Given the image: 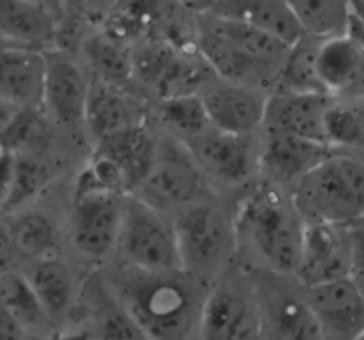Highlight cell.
I'll return each instance as SVG.
<instances>
[{"instance_id": "obj_1", "label": "cell", "mask_w": 364, "mask_h": 340, "mask_svg": "<svg viewBox=\"0 0 364 340\" xmlns=\"http://www.w3.org/2000/svg\"><path fill=\"white\" fill-rule=\"evenodd\" d=\"M118 303L132 315L145 339L178 340L198 333L205 290L186 269L146 271L125 264L113 282Z\"/></svg>"}, {"instance_id": "obj_2", "label": "cell", "mask_w": 364, "mask_h": 340, "mask_svg": "<svg viewBox=\"0 0 364 340\" xmlns=\"http://www.w3.org/2000/svg\"><path fill=\"white\" fill-rule=\"evenodd\" d=\"M304 223L293 198H286L272 184L245 198L234 219L237 237H243L266 265L281 275H295Z\"/></svg>"}, {"instance_id": "obj_3", "label": "cell", "mask_w": 364, "mask_h": 340, "mask_svg": "<svg viewBox=\"0 0 364 340\" xmlns=\"http://www.w3.org/2000/svg\"><path fill=\"white\" fill-rule=\"evenodd\" d=\"M291 198L306 221L359 223L364 217V160L334 150L296 182Z\"/></svg>"}, {"instance_id": "obj_4", "label": "cell", "mask_w": 364, "mask_h": 340, "mask_svg": "<svg viewBox=\"0 0 364 340\" xmlns=\"http://www.w3.org/2000/svg\"><path fill=\"white\" fill-rule=\"evenodd\" d=\"M197 15L177 0H117L102 29L125 43L197 47Z\"/></svg>"}, {"instance_id": "obj_5", "label": "cell", "mask_w": 364, "mask_h": 340, "mask_svg": "<svg viewBox=\"0 0 364 340\" xmlns=\"http://www.w3.org/2000/svg\"><path fill=\"white\" fill-rule=\"evenodd\" d=\"M215 79V72L197 47L141 43L132 52V80L157 102L200 93Z\"/></svg>"}, {"instance_id": "obj_6", "label": "cell", "mask_w": 364, "mask_h": 340, "mask_svg": "<svg viewBox=\"0 0 364 340\" xmlns=\"http://www.w3.org/2000/svg\"><path fill=\"white\" fill-rule=\"evenodd\" d=\"M175 221L182 268L204 280L225 268L236 244V224L218 205L195 202Z\"/></svg>"}, {"instance_id": "obj_7", "label": "cell", "mask_w": 364, "mask_h": 340, "mask_svg": "<svg viewBox=\"0 0 364 340\" xmlns=\"http://www.w3.org/2000/svg\"><path fill=\"white\" fill-rule=\"evenodd\" d=\"M118 248L125 264L146 271L182 268L175 221L139 196H127Z\"/></svg>"}, {"instance_id": "obj_8", "label": "cell", "mask_w": 364, "mask_h": 340, "mask_svg": "<svg viewBox=\"0 0 364 340\" xmlns=\"http://www.w3.org/2000/svg\"><path fill=\"white\" fill-rule=\"evenodd\" d=\"M204 175L182 141L157 143V152L138 194L163 212L182 210L198 202Z\"/></svg>"}, {"instance_id": "obj_9", "label": "cell", "mask_w": 364, "mask_h": 340, "mask_svg": "<svg viewBox=\"0 0 364 340\" xmlns=\"http://www.w3.org/2000/svg\"><path fill=\"white\" fill-rule=\"evenodd\" d=\"M127 194L100 189H75L72 243L80 255L102 261L117 248Z\"/></svg>"}, {"instance_id": "obj_10", "label": "cell", "mask_w": 364, "mask_h": 340, "mask_svg": "<svg viewBox=\"0 0 364 340\" xmlns=\"http://www.w3.org/2000/svg\"><path fill=\"white\" fill-rule=\"evenodd\" d=\"M262 333V314L254 290L237 280H223L205 294L198 336L208 340H250Z\"/></svg>"}, {"instance_id": "obj_11", "label": "cell", "mask_w": 364, "mask_h": 340, "mask_svg": "<svg viewBox=\"0 0 364 340\" xmlns=\"http://www.w3.org/2000/svg\"><path fill=\"white\" fill-rule=\"evenodd\" d=\"M204 177L223 187H237L259 171V150L250 134H232L211 128L184 143Z\"/></svg>"}, {"instance_id": "obj_12", "label": "cell", "mask_w": 364, "mask_h": 340, "mask_svg": "<svg viewBox=\"0 0 364 340\" xmlns=\"http://www.w3.org/2000/svg\"><path fill=\"white\" fill-rule=\"evenodd\" d=\"M306 221V219H304ZM352 244L350 226L306 221L295 276L304 287L350 276Z\"/></svg>"}, {"instance_id": "obj_13", "label": "cell", "mask_w": 364, "mask_h": 340, "mask_svg": "<svg viewBox=\"0 0 364 340\" xmlns=\"http://www.w3.org/2000/svg\"><path fill=\"white\" fill-rule=\"evenodd\" d=\"M304 297L323 339H360L364 333V300L350 276L306 287Z\"/></svg>"}, {"instance_id": "obj_14", "label": "cell", "mask_w": 364, "mask_h": 340, "mask_svg": "<svg viewBox=\"0 0 364 340\" xmlns=\"http://www.w3.org/2000/svg\"><path fill=\"white\" fill-rule=\"evenodd\" d=\"M211 125L232 134H252L264 124L268 94L259 87L222 80L200 91Z\"/></svg>"}, {"instance_id": "obj_15", "label": "cell", "mask_w": 364, "mask_h": 340, "mask_svg": "<svg viewBox=\"0 0 364 340\" xmlns=\"http://www.w3.org/2000/svg\"><path fill=\"white\" fill-rule=\"evenodd\" d=\"M334 152L323 143L311 141L281 131H266V139L259 150V171L275 187L293 185L313 170L318 163Z\"/></svg>"}, {"instance_id": "obj_16", "label": "cell", "mask_w": 364, "mask_h": 340, "mask_svg": "<svg viewBox=\"0 0 364 340\" xmlns=\"http://www.w3.org/2000/svg\"><path fill=\"white\" fill-rule=\"evenodd\" d=\"M43 109L61 125H77L84 121L90 82L79 62L61 50H45Z\"/></svg>"}, {"instance_id": "obj_17", "label": "cell", "mask_w": 364, "mask_h": 340, "mask_svg": "<svg viewBox=\"0 0 364 340\" xmlns=\"http://www.w3.org/2000/svg\"><path fill=\"white\" fill-rule=\"evenodd\" d=\"M332 98H334L332 94L316 93V91L300 93V91L275 89L268 94L264 125L272 131L288 132L327 145L325 114Z\"/></svg>"}, {"instance_id": "obj_18", "label": "cell", "mask_w": 364, "mask_h": 340, "mask_svg": "<svg viewBox=\"0 0 364 340\" xmlns=\"http://www.w3.org/2000/svg\"><path fill=\"white\" fill-rule=\"evenodd\" d=\"M82 124L97 146L143 125V118L124 87L95 79L90 84Z\"/></svg>"}, {"instance_id": "obj_19", "label": "cell", "mask_w": 364, "mask_h": 340, "mask_svg": "<svg viewBox=\"0 0 364 340\" xmlns=\"http://www.w3.org/2000/svg\"><path fill=\"white\" fill-rule=\"evenodd\" d=\"M45 50L8 45L0 48V98L20 109H43Z\"/></svg>"}, {"instance_id": "obj_20", "label": "cell", "mask_w": 364, "mask_h": 340, "mask_svg": "<svg viewBox=\"0 0 364 340\" xmlns=\"http://www.w3.org/2000/svg\"><path fill=\"white\" fill-rule=\"evenodd\" d=\"M58 22L33 0H0V43L50 50L58 45Z\"/></svg>"}, {"instance_id": "obj_21", "label": "cell", "mask_w": 364, "mask_h": 340, "mask_svg": "<svg viewBox=\"0 0 364 340\" xmlns=\"http://www.w3.org/2000/svg\"><path fill=\"white\" fill-rule=\"evenodd\" d=\"M364 52V40L350 18L343 34L321 38L316 50V72L323 89L332 97H343L355 79Z\"/></svg>"}, {"instance_id": "obj_22", "label": "cell", "mask_w": 364, "mask_h": 340, "mask_svg": "<svg viewBox=\"0 0 364 340\" xmlns=\"http://www.w3.org/2000/svg\"><path fill=\"white\" fill-rule=\"evenodd\" d=\"M205 13L247 23L288 45H295L306 34L286 0H215Z\"/></svg>"}, {"instance_id": "obj_23", "label": "cell", "mask_w": 364, "mask_h": 340, "mask_svg": "<svg viewBox=\"0 0 364 340\" xmlns=\"http://www.w3.org/2000/svg\"><path fill=\"white\" fill-rule=\"evenodd\" d=\"M23 275L29 280L52 324L66 319L75 301V280L72 269L61 258L47 257L33 261Z\"/></svg>"}, {"instance_id": "obj_24", "label": "cell", "mask_w": 364, "mask_h": 340, "mask_svg": "<svg viewBox=\"0 0 364 340\" xmlns=\"http://www.w3.org/2000/svg\"><path fill=\"white\" fill-rule=\"evenodd\" d=\"M80 52L97 80L118 87H125L132 80L134 47L114 38L102 27L80 41Z\"/></svg>"}, {"instance_id": "obj_25", "label": "cell", "mask_w": 364, "mask_h": 340, "mask_svg": "<svg viewBox=\"0 0 364 340\" xmlns=\"http://www.w3.org/2000/svg\"><path fill=\"white\" fill-rule=\"evenodd\" d=\"M95 148L107 153L120 166L125 177V184H127V191L134 192L138 191L152 168L157 143L154 141L150 132L143 125H139L118 138L97 145Z\"/></svg>"}, {"instance_id": "obj_26", "label": "cell", "mask_w": 364, "mask_h": 340, "mask_svg": "<svg viewBox=\"0 0 364 340\" xmlns=\"http://www.w3.org/2000/svg\"><path fill=\"white\" fill-rule=\"evenodd\" d=\"M304 33L314 38L343 34L353 15L352 0H286Z\"/></svg>"}, {"instance_id": "obj_27", "label": "cell", "mask_w": 364, "mask_h": 340, "mask_svg": "<svg viewBox=\"0 0 364 340\" xmlns=\"http://www.w3.org/2000/svg\"><path fill=\"white\" fill-rule=\"evenodd\" d=\"M159 120L178 141L188 143L215 128L200 93L178 94L159 102Z\"/></svg>"}, {"instance_id": "obj_28", "label": "cell", "mask_w": 364, "mask_h": 340, "mask_svg": "<svg viewBox=\"0 0 364 340\" xmlns=\"http://www.w3.org/2000/svg\"><path fill=\"white\" fill-rule=\"evenodd\" d=\"M325 139L334 150H364V109L359 98H332L325 114Z\"/></svg>"}, {"instance_id": "obj_29", "label": "cell", "mask_w": 364, "mask_h": 340, "mask_svg": "<svg viewBox=\"0 0 364 340\" xmlns=\"http://www.w3.org/2000/svg\"><path fill=\"white\" fill-rule=\"evenodd\" d=\"M321 38L304 34L295 45H291L288 57L282 62L279 72L275 89L282 91H316V93H327L320 82L316 72V50Z\"/></svg>"}, {"instance_id": "obj_30", "label": "cell", "mask_w": 364, "mask_h": 340, "mask_svg": "<svg viewBox=\"0 0 364 340\" xmlns=\"http://www.w3.org/2000/svg\"><path fill=\"white\" fill-rule=\"evenodd\" d=\"M8 230L18 257L40 261L54 257L58 250V229L47 214H22L13 221Z\"/></svg>"}, {"instance_id": "obj_31", "label": "cell", "mask_w": 364, "mask_h": 340, "mask_svg": "<svg viewBox=\"0 0 364 340\" xmlns=\"http://www.w3.org/2000/svg\"><path fill=\"white\" fill-rule=\"evenodd\" d=\"M268 328L269 336L288 340H316L321 336L320 324L313 310L304 300L282 297L275 303L268 315V322H262V331Z\"/></svg>"}, {"instance_id": "obj_32", "label": "cell", "mask_w": 364, "mask_h": 340, "mask_svg": "<svg viewBox=\"0 0 364 340\" xmlns=\"http://www.w3.org/2000/svg\"><path fill=\"white\" fill-rule=\"evenodd\" d=\"M0 301L8 307L26 331L50 322L23 273L11 271L0 278Z\"/></svg>"}, {"instance_id": "obj_33", "label": "cell", "mask_w": 364, "mask_h": 340, "mask_svg": "<svg viewBox=\"0 0 364 340\" xmlns=\"http://www.w3.org/2000/svg\"><path fill=\"white\" fill-rule=\"evenodd\" d=\"M50 178L52 171L43 159L34 155L33 152L16 153L15 182L4 209H18L26 205L47 187Z\"/></svg>"}, {"instance_id": "obj_34", "label": "cell", "mask_w": 364, "mask_h": 340, "mask_svg": "<svg viewBox=\"0 0 364 340\" xmlns=\"http://www.w3.org/2000/svg\"><path fill=\"white\" fill-rule=\"evenodd\" d=\"M45 138V125L36 109H20L15 120L0 136V148L22 153L33 152Z\"/></svg>"}, {"instance_id": "obj_35", "label": "cell", "mask_w": 364, "mask_h": 340, "mask_svg": "<svg viewBox=\"0 0 364 340\" xmlns=\"http://www.w3.org/2000/svg\"><path fill=\"white\" fill-rule=\"evenodd\" d=\"M93 336H100V339H145L138 322L122 307V303L114 310L104 312L102 317L97 322Z\"/></svg>"}, {"instance_id": "obj_36", "label": "cell", "mask_w": 364, "mask_h": 340, "mask_svg": "<svg viewBox=\"0 0 364 340\" xmlns=\"http://www.w3.org/2000/svg\"><path fill=\"white\" fill-rule=\"evenodd\" d=\"M16 168V153L0 148V207L4 209L13 191Z\"/></svg>"}, {"instance_id": "obj_37", "label": "cell", "mask_w": 364, "mask_h": 340, "mask_svg": "<svg viewBox=\"0 0 364 340\" xmlns=\"http://www.w3.org/2000/svg\"><path fill=\"white\" fill-rule=\"evenodd\" d=\"M26 336V328L16 321L15 315L0 301V340H22Z\"/></svg>"}, {"instance_id": "obj_38", "label": "cell", "mask_w": 364, "mask_h": 340, "mask_svg": "<svg viewBox=\"0 0 364 340\" xmlns=\"http://www.w3.org/2000/svg\"><path fill=\"white\" fill-rule=\"evenodd\" d=\"M16 257H18V253H16L15 246H13L9 230L0 226V278L13 271Z\"/></svg>"}, {"instance_id": "obj_39", "label": "cell", "mask_w": 364, "mask_h": 340, "mask_svg": "<svg viewBox=\"0 0 364 340\" xmlns=\"http://www.w3.org/2000/svg\"><path fill=\"white\" fill-rule=\"evenodd\" d=\"M117 0H66V8L72 6L82 16H106Z\"/></svg>"}, {"instance_id": "obj_40", "label": "cell", "mask_w": 364, "mask_h": 340, "mask_svg": "<svg viewBox=\"0 0 364 340\" xmlns=\"http://www.w3.org/2000/svg\"><path fill=\"white\" fill-rule=\"evenodd\" d=\"M350 244H352V271L364 269V224L350 226Z\"/></svg>"}, {"instance_id": "obj_41", "label": "cell", "mask_w": 364, "mask_h": 340, "mask_svg": "<svg viewBox=\"0 0 364 340\" xmlns=\"http://www.w3.org/2000/svg\"><path fill=\"white\" fill-rule=\"evenodd\" d=\"M20 107H16V105L9 104V102L2 100L0 98V136L4 134L6 128L11 125V121L15 120V116L18 114Z\"/></svg>"}, {"instance_id": "obj_42", "label": "cell", "mask_w": 364, "mask_h": 340, "mask_svg": "<svg viewBox=\"0 0 364 340\" xmlns=\"http://www.w3.org/2000/svg\"><path fill=\"white\" fill-rule=\"evenodd\" d=\"M33 2H38V4H41V6H45V8L50 9V11L58 16V20H61L63 13H65V9H66V0H33Z\"/></svg>"}, {"instance_id": "obj_43", "label": "cell", "mask_w": 364, "mask_h": 340, "mask_svg": "<svg viewBox=\"0 0 364 340\" xmlns=\"http://www.w3.org/2000/svg\"><path fill=\"white\" fill-rule=\"evenodd\" d=\"M181 4H184L186 8H190L195 13H205L213 6L215 0H177Z\"/></svg>"}, {"instance_id": "obj_44", "label": "cell", "mask_w": 364, "mask_h": 340, "mask_svg": "<svg viewBox=\"0 0 364 340\" xmlns=\"http://www.w3.org/2000/svg\"><path fill=\"white\" fill-rule=\"evenodd\" d=\"M350 278H352L353 285L357 287V290H359V294L364 300V269H353V271L350 273Z\"/></svg>"}, {"instance_id": "obj_45", "label": "cell", "mask_w": 364, "mask_h": 340, "mask_svg": "<svg viewBox=\"0 0 364 340\" xmlns=\"http://www.w3.org/2000/svg\"><path fill=\"white\" fill-rule=\"evenodd\" d=\"M353 4V9H355L357 13H363L364 15V0H352Z\"/></svg>"}, {"instance_id": "obj_46", "label": "cell", "mask_w": 364, "mask_h": 340, "mask_svg": "<svg viewBox=\"0 0 364 340\" xmlns=\"http://www.w3.org/2000/svg\"><path fill=\"white\" fill-rule=\"evenodd\" d=\"M357 153V155H359L360 157V159H363L364 160V150H359V152H355Z\"/></svg>"}, {"instance_id": "obj_47", "label": "cell", "mask_w": 364, "mask_h": 340, "mask_svg": "<svg viewBox=\"0 0 364 340\" xmlns=\"http://www.w3.org/2000/svg\"><path fill=\"white\" fill-rule=\"evenodd\" d=\"M355 224H364V217H363V219L359 221V223H355Z\"/></svg>"}, {"instance_id": "obj_48", "label": "cell", "mask_w": 364, "mask_h": 340, "mask_svg": "<svg viewBox=\"0 0 364 340\" xmlns=\"http://www.w3.org/2000/svg\"><path fill=\"white\" fill-rule=\"evenodd\" d=\"M360 100V104H363V109H364V98H359Z\"/></svg>"}, {"instance_id": "obj_49", "label": "cell", "mask_w": 364, "mask_h": 340, "mask_svg": "<svg viewBox=\"0 0 364 340\" xmlns=\"http://www.w3.org/2000/svg\"><path fill=\"white\" fill-rule=\"evenodd\" d=\"M360 339H363V340H364V333H363V335H360Z\"/></svg>"}, {"instance_id": "obj_50", "label": "cell", "mask_w": 364, "mask_h": 340, "mask_svg": "<svg viewBox=\"0 0 364 340\" xmlns=\"http://www.w3.org/2000/svg\"><path fill=\"white\" fill-rule=\"evenodd\" d=\"M359 15H363V13H359Z\"/></svg>"}]
</instances>
